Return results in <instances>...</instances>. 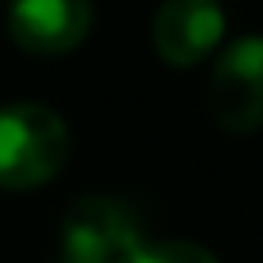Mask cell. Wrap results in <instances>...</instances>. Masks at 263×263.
<instances>
[{"instance_id": "obj_1", "label": "cell", "mask_w": 263, "mask_h": 263, "mask_svg": "<svg viewBox=\"0 0 263 263\" xmlns=\"http://www.w3.org/2000/svg\"><path fill=\"white\" fill-rule=\"evenodd\" d=\"M70 155V128L54 108L16 101L0 108V190H35Z\"/></svg>"}, {"instance_id": "obj_2", "label": "cell", "mask_w": 263, "mask_h": 263, "mask_svg": "<svg viewBox=\"0 0 263 263\" xmlns=\"http://www.w3.org/2000/svg\"><path fill=\"white\" fill-rule=\"evenodd\" d=\"M209 112L232 136L263 124V35L236 39L209 74Z\"/></svg>"}, {"instance_id": "obj_3", "label": "cell", "mask_w": 263, "mask_h": 263, "mask_svg": "<svg viewBox=\"0 0 263 263\" xmlns=\"http://www.w3.org/2000/svg\"><path fill=\"white\" fill-rule=\"evenodd\" d=\"M136 244V217L112 197H85L62 221V263H120Z\"/></svg>"}, {"instance_id": "obj_4", "label": "cell", "mask_w": 263, "mask_h": 263, "mask_svg": "<svg viewBox=\"0 0 263 263\" xmlns=\"http://www.w3.org/2000/svg\"><path fill=\"white\" fill-rule=\"evenodd\" d=\"M93 0H12L8 31L31 54H66L85 43Z\"/></svg>"}, {"instance_id": "obj_5", "label": "cell", "mask_w": 263, "mask_h": 263, "mask_svg": "<svg viewBox=\"0 0 263 263\" xmlns=\"http://www.w3.org/2000/svg\"><path fill=\"white\" fill-rule=\"evenodd\" d=\"M221 35L224 12L217 0H166L151 27L159 58L171 66H197L217 50Z\"/></svg>"}, {"instance_id": "obj_6", "label": "cell", "mask_w": 263, "mask_h": 263, "mask_svg": "<svg viewBox=\"0 0 263 263\" xmlns=\"http://www.w3.org/2000/svg\"><path fill=\"white\" fill-rule=\"evenodd\" d=\"M120 263H217L213 252L197 244H186V240H163V244H136Z\"/></svg>"}]
</instances>
